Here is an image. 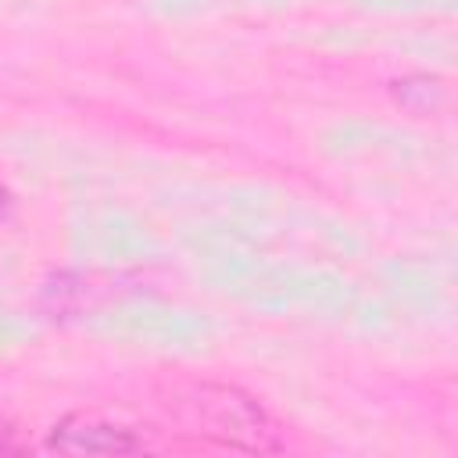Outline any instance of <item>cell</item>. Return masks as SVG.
Masks as SVG:
<instances>
[{
    "instance_id": "4",
    "label": "cell",
    "mask_w": 458,
    "mask_h": 458,
    "mask_svg": "<svg viewBox=\"0 0 458 458\" xmlns=\"http://www.w3.org/2000/svg\"><path fill=\"white\" fill-rule=\"evenodd\" d=\"M0 208H4V190H0Z\"/></svg>"
},
{
    "instance_id": "1",
    "label": "cell",
    "mask_w": 458,
    "mask_h": 458,
    "mask_svg": "<svg viewBox=\"0 0 458 458\" xmlns=\"http://www.w3.org/2000/svg\"><path fill=\"white\" fill-rule=\"evenodd\" d=\"M190 422L193 433L233 451H279L272 419L254 397L240 394L236 386H200L190 401Z\"/></svg>"
},
{
    "instance_id": "2",
    "label": "cell",
    "mask_w": 458,
    "mask_h": 458,
    "mask_svg": "<svg viewBox=\"0 0 458 458\" xmlns=\"http://www.w3.org/2000/svg\"><path fill=\"white\" fill-rule=\"evenodd\" d=\"M132 429L136 426L107 419L104 411H72L50 429L47 447L61 454H132L143 451V440Z\"/></svg>"
},
{
    "instance_id": "3",
    "label": "cell",
    "mask_w": 458,
    "mask_h": 458,
    "mask_svg": "<svg viewBox=\"0 0 458 458\" xmlns=\"http://www.w3.org/2000/svg\"><path fill=\"white\" fill-rule=\"evenodd\" d=\"M21 451H29V444L18 437V429L11 422L0 419V454H21Z\"/></svg>"
}]
</instances>
